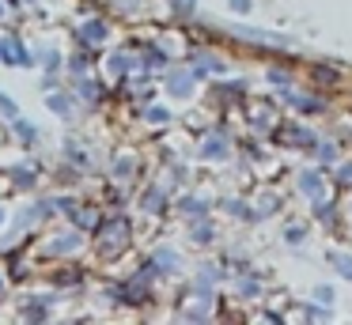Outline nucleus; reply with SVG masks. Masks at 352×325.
<instances>
[{
	"label": "nucleus",
	"mask_w": 352,
	"mask_h": 325,
	"mask_svg": "<svg viewBox=\"0 0 352 325\" xmlns=\"http://www.w3.org/2000/svg\"><path fill=\"white\" fill-rule=\"evenodd\" d=\"M0 110L8 113V117H16V106H12V98H4V95H0Z\"/></svg>",
	"instance_id": "obj_1"
},
{
	"label": "nucleus",
	"mask_w": 352,
	"mask_h": 325,
	"mask_svg": "<svg viewBox=\"0 0 352 325\" xmlns=\"http://www.w3.org/2000/svg\"><path fill=\"white\" fill-rule=\"evenodd\" d=\"M0 53H4V49H0Z\"/></svg>",
	"instance_id": "obj_2"
}]
</instances>
